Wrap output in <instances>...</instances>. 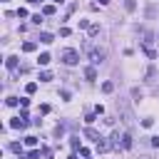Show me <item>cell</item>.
Returning <instances> with one entry per match:
<instances>
[{
    "label": "cell",
    "instance_id": "6da1fadb",
    "mask_svg": "<svg viewBox=\"0 0 159 159\" xmlns=\"http://www.w3.org/2000/svg\"><path fill=\"white\" fill-rule=\"evenodd\" d=\"M82 50H84V55H87V57H89V60H92L94 65L104 62V57H107V50H102V47H94V45H92L89 40L84 42V47H82Z\"/></svg>",
    "mask_w": 159,
    "mask_h": 159
},
{
    "label": "cell",
    "instance_id": "7a4b0ae2",
    "mask_svg": "<svg viewBox=\"0 0 159 159\" xmlns=\"http://www.w3.org/2000/svg\"><path fill=\"white\" fill-rule=\"evenodd\" d=\"M62 62L65 65H77L80 62V52L77 50H62Z\"/></svg>",
    "mask_w": 159,
    "mask_h": 159
},
{
    "label": "cell",
    "instance_id": "3957f363",
    "mask_svg": "<svg viewBox=\"0 0 159 159\" xmlns=\"http://www.w3.org/2000/svg\"><path fill=\"white\" fill-rule=\"evenodd\" d=\"M84 137H89V139H92V142H94V144H97V142H99V139H102V134H99V132H94V129H92V127H87V129H84Z\"/></svg>",
    "mask_w": 159,
    "mask_h": 159
},
{
    "label": "cell",
    "instance_id": "277c9868",
    "mask_svg": "<svg viewBox=\"0 0 159 159\" xmlns=\"http://www.w3.org/2000/svg\"><path fill=\"white\" fill-rule=\"evenodd\" d=\"M109 144H112V147H114V149H122V134H119V132H117V129H114V132H112V142H109Z\"/></svg>",
    "mask_w": 159,
    "mask_h": 159
},
{
    "label": "cell",
    "instance_id": "5b68a950",
    "mask_svg": "<svg viewBox=\"0 0 159 159\" xmlns=\"http://www.w3.org/2000/svg\"><path fill=\"white\" fill-rule=\"evenodd\" d=\"M132 144H134L132 134H129V132H124V134H122V149H132Z\"/></svg>",
    "mask_w": 159,
    "mask_h": 159
},
{
    "label": "cell",
    "instance_id": "8992f818",
    "mask_svg": "<svg viewBox=\"0 0 159 159\" xmlns=\"http://www.w3.org/2000/svg\"><path fill=\"white\" fill-rule=\"evenodd\" d=\"M25 124H27V122H25L22 117H15V119L10 122V127H12V129H25Z\"/></svg>",
    "mask_w": 159,
    "mask_h": 159
},
{
    "label": "cell",
    "instance_id": "52a82bcc",
    "mask_svg": "<svg viewBox=\"0 0 159 159\" xmlns=\"http://www.w3.org/2000/svg\"><path fill=\"white\" fill-rule=\"evenodd\" d=\"M109 147H112V144H109V142H107V139H104V137H102V139H99V142H97V144H94V149H97V152H107V149H109Z\"/></svg>",
    "mask_w": 159,
    "mask_h": 159
},
{
    "label": "cell",
    "instance_id": "ba28073f",
    "mask_svg": "<svg viewBox=\"0 0 159 159\" xmlns=\"http://www.w3.org/2000/svg\"><path fill=\"white\" fill-rule=\"evenodd\" d=\"M52 40H55V37H52L50 32H40V42H45V45H50Z\"/></svg>",
    "mask_w": 159,
    "mask_h": 159
},
{
    "label": "cell",
    "instance_id": "9c48e42d",
    "mask_svg": "<svg viewBox=\"0 0 159 159\" xmlns=\"http://www.w3.org/2000/svg\"><path fill=\"white\" fill-rule=\"evenodd\" d=\"M84 77H87V80H97V70H94V67H87V70H84Z\"/></svg>",
    "mask_w": 159,
    "mask_h": 159
},
{
    "label": "cell",
    "instance_id": "30bf717a",
    "mask_svg": "<svg viewBox=\"0 0 159 159\" xmlns=\"http://www.w3.org/2000/svg\"><path fill=\"white\" fill-rule=\"evenodd\" d=\"M142 37H144V45L149 47V42H152V37H154V35H152L149 30H142Z\"/></svg>",
    "mask_w": 159,
    "mask_h": 159
},
{
    "label": "cell",
    "instance_id": "8fae6325",
    "mask_svg": "<svg viewBox=\"0 0 159 159\" xmlns=\"http://www.w3.org/2000/svg\"><path fill=\"white\" fill-rule=\"evenodd\" d=\"M50 60H52V57H50L47 52H42V55L37 57V62H40V65H50Z\"/></svg>",
    "mask_w": 159,
    "mask_h": 159
},
{
    "label": "cell",
    "instance_id": "7c38bea8",
    "mask_svg": "<svg viewBox=\"0 0 159 159\" xmlns=\"http://www.w3.org/2000/svg\"><path fill=\"white\" fill-rule=\"evenodd\" d=\"M25 147H37V137H25Z\"/></svg>",
    "mask_w": 159,
    "mask_h": 159
},
{
    "label": "cell",
    "instance_id": "4fadbf2b",
    "mask_svg": "<svg viewBox=\"0 0 159 159\" xmlns=\"http://www.w3.org/2000/svg\"><path fill=\"white\" fill-rule=\"evenodd\" d=\"M5 65H7L10 70H15V67H17V57H7V60H5Z\"/></svg>",
    "mask_w": 159,
    "mask_h": 159
},
{
    "label": "cell",
    "instance_id": "5bb4252c",
    "mask_svg": "<svg viewBox=\"0 0 159 159\" xmlns=\"http://www.w3.org/2000/svg\"><path fill=\"white\" fill-rule=\"evenodd\" d=\"M50 80H52V72H47V70L40 72V82H50Z\"/></svg>",
    "mask_w": 159,
    "mask_h": 159
},
{
    "label": "cell",
    "instance_id": "9a60e30c",
    "mask_svg": "<svg viewBox=\"0 0 159 159\" xmlns=\"http://www.w3.org/2000/svg\"><path fill=\"white\" fill-rule=\"evenodd\" d=\"M10 152L20 154V152H22V144H20V142H12V144H10Z\"/></svg>",
    "mask_w": 159,
    "mask_h": 159
},
{
    "label": "cell",
    "instance_id": "2e32d148",
    "mask_svg": "<svg viewBox=\"0 0 159 159\" xmlns=\"http://www.w3.org/2000/svg\"><path fill=\"white\" fill-rule=\"evenodd\" d=\"M37 157H40V149H32V152L25 154V159H37Z\"/></svg>",
    "mask_w": 159,
    "mask_h": 159
},
{
    "label": "cell",
    "instance_id": "e0dca14e",
    "mask_svg": "<svg viewBox=\"0 0 159 159\" xmlns=\"http://www.w3.org/2000/svg\"><path fill=\"white\" fill-rule=\"evenodd\" d=\"M42 12H45V15H55V5H45Z\"/></svg>",
    "mask_w": 159,
    "mask_h": 159
},
{
    "label": "cell",
    "instance_id": "ac0fdd59",
    "mask_svg": "<svg viewBox=\"0 0 159 159\" xmlns=\"http://www.w3.org/2000/svg\"><path fill=\"white\" fill-rule=\"evenodd\" d=\"M97 35H99V25H92L89 27V37H97Z\"/></svg>",
    "mask_w": 159,
    "mask_h": 159
},
{
    "label": "cell",
    "instance_id": "d6986e66",
    "mask_svg": "<svg viewBox=\"0 0 159 159\" xmlns=\"http://www.w3.org/2000/svg\"><path fill=\"white\" fill-rule=\"evenodd\" d=\"M112 89H114V84H112V82H104V84H102V92H107V94H109Z\"/></svg>",
    "mask_w": 159,
    "mask_h": 159
},
{
    "label": "cell",
    "instance_id": "ffe728a7",
    "mask_svg": "<svg viewBox=\"0 0 159 159\" xmlns=\"http://www.w3.org/2000/svg\"><path fill=\"white\" fill-rule=\"evenodd\" d=\"M17 102H20V99H17V97H7V99H5V104H7V107H15V104H17Z\"/></svg>",
    "mask_w": 159,
    "mask_h": 159
},
{
    "label": "cell",
    "instance_id": "44dd1931",
    "mask_svg": "<svg viewBox=\"0 0 159 159\" xmlns=\"http://www.w3.org/2000/svg\"><path fill=\"white\" fill-rule=\"evenodd\" d=\"M22 50H25V52H32V50H35V42H25Z\"/></svg>",
    "mask_w": 159,
    "mask_h": 159
},
{
    "label": "cell",
    "instance_id": "7402d4cb",
    "mask_svg": "<svg viewBox=\"0 0 159 159\" xmlns=\"http://www.w3.org/2000/svg\"><path fill=\"white\" fill-rule=\"evenodd\" d=\"M35 89H37V84H35V82H30V84H27V87H25V92H27V94H32V92H35Z\"/></svg>",
    "mask_w": 159,
    "mask_h": 159
},
{
    "label": "cell",
    "instance_id": "603a6c76",
    "mask_svg": "<svg viewBox=\"0 0 159 159\" xmlns=\"http://www.w3.org/2000/svg\"><path fill=\"white\" fill-rule=\"evenodd\" d=\"M62 134H65V127H55V137H57V139H60V137H62Z\"/></svg>",
    "mask_w": 159,
    "mask_h": 159
},
{
    "label": "cell",
    "instance_id": "cb8c5ba5",
    "mask_svg": "<svg viewBox=\"0 0 159 159\" xmlns=\"http://www.w3.org/2000/svg\"><path fill=\"white\" fill-rule=\"evenodd\" d=\"M70 144H72V149H82V147H80V139H77V137H72V142H70Z\"/></svg>",
    "mask_w": 159,
    "mask_h": 159
},
{
    "label": "cell",
    "instance_id": "d4e9b609",
    "mask_svg": "<svg viewBox=\"0 0 159 159\" xmlns=\"http://www.w3.org/2000/svg\"><path fill=\"white\" fill-rule=\"evenodd\" d=\"M32 22H35V25H40V22H42V15H40V12H37V15H32Z\"/></svg>",
    "mask_w": 159,
    "mask_h": 159
},
{
    "label": "cell",
    "instance_id": "484cf974",
    "mask_svg": "<svg viewBox=\"0 0 159 159\" xmlns=\"http://www.w3.org/2000/svg\"><path fill=\"white\" fill-rule=\"evenodd\" d=\"M124 7H127V10L132 12V10H134V0H127V2H124Z\"/></svg>",
    "mask_w": 159,
    "mask_h": 159
},
{
    "label": "cell",
    "instance_id": "4316f807",
    "mask_svg": "<svg viewBox=\"0 0 159 159\" xmlns=\"http://www.w3.org/2000/svg\"><path fill=\"white\" fill-rule=\"evenodd\" d=\"M152 144H154V147H159V137H152Z\"/></svg>",
    "mask_w": 159,
    "mask_h": 159
},
{
    "label": "cell",
    "instance_id": "83f0119b",
    "mask_svg": "<svg viewBox=\"0 0 159 159\" xmlns=\"http://www.w3.org/2000/svg\"><path fill=\"white\" fill-rule=\"evenodd\" d=\"M107 2H109V0H99V5H107Z\"/></svg>",
    "mask_w": 159,
    "mask_h": 159
},
{
    "label": "cell",
    "instance_id": "f1b7e54d",
    "mask_svg": "<svg viewBox=\"0 0 159 159\" xmlns=\"http://www.w3.org/2000/svg\"><path fill=\"white\" fill-rule=\"evenodd\" d=\"M25 2H37V0H25Z\"/></svg>",
    "mask_w": 159,
    "mask_h": 159
},
{
    "label": "cell",
    "instance_id": "f546056e",
    "mask_svg": "<svg viewBox=\"0 0 159 159\" xmlns=\"http://www.w3.org/2000/svg\"><path fill=\"white\" fill-rule=\"evenodd\" d=\"M55 2H62V0H55Z\"/></svg>",
    "mask_w": 159,
    "mask_h": 159
},
{
    "label": "cell",
    "instance_id": "4dcf8cb0",
    "mask_svg": "<svg viewBox=\"0 0 159 159\" xmlns=\"http://www.w3.org/2000/svg\"><path fill=\"white\" fill-rule=\"evenodd\" d=\"M40 2H42V0H40Z\"/></svg>",
    "mask_w": 159,
    "mask_h": 159
},
{
    "label": "cell",
    "instance_id": "1f68e13d",
    "mask_svg": "<svg viewBox=\"0 0 159 159\" xmlns=\"http://www.w3.org/2000/svg\"><path fill=\"white\" fill-rule=\"evenodd\" d=\"M87 159H89V157H87Z\"/></svg>",
    "mask_w": 159,
    "mask_h": 159
}]
</instances>
